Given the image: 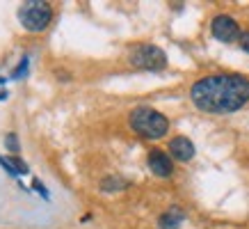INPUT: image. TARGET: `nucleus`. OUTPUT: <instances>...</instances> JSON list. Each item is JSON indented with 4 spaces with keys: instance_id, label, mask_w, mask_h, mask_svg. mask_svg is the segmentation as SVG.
Segmentation results:
<instances>
[{
    "instance_id": "obj_1",
    "label": "nucleus",
    "mask_w": 249,
    "mask_h": 229,
    "mask_svg": "<svg viewBox=\"0 0 249 229\" xmlns=\"http://www.w3.org/2000/svg\"><path fill=\"white\" fill-rule=\"evenodd\" d=\"M190 99L201 113H235L249 103V78L240 76V74L204 76L192 85Z\"/></svg>"
},
{
    "instance_id": "obj_2",
    "label": "nucleus",
    "mask_w": 249,
    "mask_h": 229,
    "mask_svg": "<svg viewBox=\"0 0 249 229\" xmlns=\"http://www.w3.org/2000/svg\"><path fill=\"white\" fill-rule=\"evenodd\" d=\"M130 129L135 131L137 135H142L144 140H160L167 135L169 131V119L162 113L153 110L149 106H137L128 117Z\"/></svg>"
},
{
    "instance_id": "obj_3",
    "label": "nucleus",
    "mask_w": 249,
    "mask_h": 229,
    "mask_svg": "<svg viewBox=\"0 0 249 229\" xmlns=\"http://www.w3.org/2000/svg\"><path fill=\"white\" fill-rule=\"evenodd\" d=\"M18 21L28 32H44L53 21V7L44 0H25L18 5Z\"/></svg>"
},
{
    "instance_id": "obj_4",
    "label": "nucleus",
    "mask_w": 249,
    "mask_h": 229,
    "mask_svg": "<svg viewBox=\"0 0 249 229\" xmlns=\"http://www.w3.org/2000/svg\"><path fill=\"white\" fill-rule=\"evenodd\" d=\"M128 62L144 71H160L167 67V53L156 44H137L130 48Z\"/></svg>"
},
{
    "instance_id": "obj_5",
    "label": "nucleus",
    "mask_w": 249,
    "mask_h": 229,
    "mask_svg": "<svg viewBox=\"0 0 249 229\" xmlns=\"http://www.w3.org/2000/svg\"><path fill=\"white\" fill-rule=\"evenodd\" d=\"M211 32L213 37L217 41H224V44H231L235 39H240V25L235 19H231L229 14H217L215 19L211 21Z\"/></svg>"
},
{
    "instance_id": "obj_6",
    "label": "nucleus",
    "mask_w": 249,
    "mask_h": 229,
    "mask_svg": "<svg viewBox=\"0 0 249 229\" xmlns=\"http://www.w3.org/2000/svg\"><path fill=\"white\" fill-rule=\"evenodd\" d=\"M146 163H149V170H151L156 176H160V179H167V176H172V172H174L172 156L165 153L162 149H151L149 156H146Z\"/></svg>"
},
{
    "instance_id": "obj_7",
    "label": "nucleus",
    "mask_w": 249,
    "mask_h": 229,
    "mask_svg": "<svg viewBox=\"0 0 249 229\" xmlns=\"http://www.w3.org/2000/svg\"><path fill=\"white\" fill-rule=\"evenodd\" d=\"M169 153H172V158L181 160V163H188V160L195 158V145H192L190 137L176 135L169 140Z\"/></svg>"
},
{
    "instance_id": "obj_8",
    "label": "nucleus",
    "mask_w": 249,
    "mask_h": 229,
    "mask_svg": "<svg viewBox=\"0 0 249 229\" xmlns=\"http://www.w3.org/2000/svg\"><path fill=\"white\" fill-rule=\"evenodd\" d=\"M183 220H185V211H183L181 206H169L165 213L158 218V227L160 229H178Z\"/></svg>"
},
{
    "instance_id": "obj_9",
    "label": "nucleus",
    "mask_w": 249,
    "mask_h": 229,
    "mask_svg": "<svg viewBox=\"0 0 249 229\" xmlns=\"http://www.w3.org/2000/svg\"><path fill=\"white\" fill-rule=\"evenodd\" d=\"M119 186H126V183L119 181V179H107V181H103V191H110V188H119Z\"/></svg>"
},
{
    "instance_id": "obj_10",
    "label": "nucleus",
    "mask_w": 249,
    "mask_h": 229,
    "mask_svg": "<svg viewBox=\"0 0 249 229\" xmlns=\"http://www.w3.org/2000/svg\"><path fill=\"white\" fill-rule=\"evenodd\" d=\"M238 41H240V48H242V51H245V53H249V32H242Z\"/></svg>"
},
{
    "instance_id": "obj_11",
    "label": "nucleus",
    "mask_w": 249,
    "mask_h": 229,
    "mask_svg": "<svg viewBox=\"0 0 249 229\" xmlns=\"http://www.w3.org/2000/svg\"><path fill=\"white\" fill-rule=\"evenodd\" d=\"M7 147L12 149V152H16L18 149V145H16V137H14V133H9L7 135Z\"/></svg>"
},
{
    "instance_id": "obj_12",
    "label": "nucleus",
    "mask_w": 249,
    "mask_h": 229,
    "mask_svg": "<svg viewBox=\"0 0 249 229\" xmlns=\"http://www.w3.org/2000/svg\"><path fill=\"white\" fill-rule=\"evenodd\" d=\"M25 69H28V60H23V64L18 69H16L14 71V78H18V76H23V74H25Z\"/></svg>"
}]
</instances>
